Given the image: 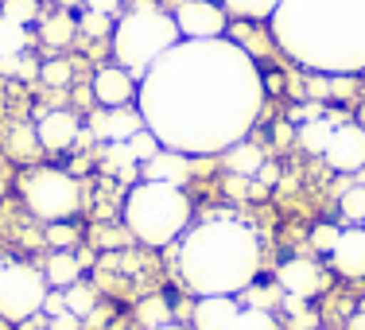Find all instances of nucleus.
<instances>
[{"instance_id":"16","label":"nucleus","mask_w":365,"mask_h":330,"mask_svg":"<svg viewBox=\"0 0 365 330\" xmlns=\"http://www.w3.org/2000/svg\"><path fill=\"white\" fill-rule=\"evenodd\" d=\"M78 36V20L71 16V8H51V12H39L36 20V43H43V47L51 51H63L71 47Z\"/></svg>"},{"instance_id":"3","label":"nucleus","mask_w":365,"mask_h":330,"mask_svg":"<svg viewBox=\"0 0 365 330\" xmlns=\"http://www.w3.org/2000/svg\"><path fill=\"white\" fill-rule=\"evenodd\" d=\"M260 272V241L237 218H206L179 237L175 276L190 295H241Z\"/></svg>"},{"instance_id":"12","label":"nucleus","mask_w":365,"mask_h":330,"mask_svg":"<svg viewBox=\"0 0 365 330\" xmlns=\"http://www.w3.org/2000/svg\"><path fill=\"white\" fill-rule=\"evenodd\" d=\"M78 136H82V120H78L71 109H51L36 120V140H39L43 152H55V155L71 152L78 144Z\"/></svg>"},{"instance_id":"11","label":"nucleus","mask_w":365,"mask_h":330,"mask_svg":"<svg viewBox=\"0 0 365 330\" xmlns=\"http://www.w3.org/2000/svg\"><path fill=\"white\" fill-rule=\"evenodd\" d=\"M323 160L334 171H342V175H358V171L365 167V128L342 120V125L334 128V136H330Z\"/></svg>"},{"instance_id":"9","label":"nucleus","mask_w":365,"mask_h":330,"mask_svg":"<svg viewBox=\"0 0 365 330\" xmlns=\"http://www.w3.org/2000/svg\"><path fill=\"white\" fill-rule=\"evenodd\" d=\"M175 28L179 39H222L230 31V12L218 4V0H179L175 4Z\"/></svg>"},{"instance_id":"18","label":"nucleus","mask_w":365,"mask_h":330,"mask_svg":"<svg viewBox=\"0 0 365 330\" xmlns=\"http://www.w3.org/2000/svg\"><path fill=\"white\" fill-rule=\"evenodd\" d=\"M140 179H155V183H179L187 179V155L171 152V148H160L148 163H140Z\"/></svg>"},{"instance_id":"30","label":"nucleus","mask_w":365,"mask_h":330,"mask_svg":"<svg viewBox=\"0 0 365 330\" xmlns=\"http://www.w3.org/2000/svg\"><path fill=\"white\" fill-rule=\"evenodd\" d=\"M125 144H128V152L136 155V163H148V160H152V155H155V152H160V148H163V144L155 140L152 133H148V128H140V133H133V136H128Z\"/></svg>"},{"instance_id":"10","label":"nucleus","mask_w":365,"mask_h":330,"mask_svg":"<svg viewBox=\"0 0 365 330\" xmlns=\"http://www.w3.org/2000/svg\"><path fill=\"white\" fill-rule=\"evenodd\" d=\"M93 101H98L101 109H128L136 98H140V82H136V74H128L125 66L109 63L101 66L98 74H93Z\"/></svg>"},{"instance_id":"14","label":"nucleus","mask_w":365,"mask_h":330,"mask_svg":"<svg viewBox=\"0 0 365 330\" xmlns=\"http://www.w3.org/2000/svg\"><path fill=\"white\" fill-rule=\"evenodd\" d=\"M330 268L338 276H350V280H361L365 276V225H346L338 245L330 249Z\"/></svg>"},{"instance_id":"8","label":"nucleus","mask_w":365,"mask_h":330,"mask_svg":"<svg viewBox=\"0 0 365 330\" xmlns=\"http://www.w3.org/2000/svg\"><path fill=\"white\" fill-rule=\"evenodd\" d=\"M31 47H36V28L0 12V74H8V78L39 74V63L31 55Z\"/></svg>"},{"instance_id":"19","label":"nucleus","mask_w":365,"mask_h":330,"mask_svg":"<svg viewBox=\"0 0 365 330\" xmlns=\"http://www.w3.org/2000/svg\"><path fill=\"white\" fill-rule=\"evenodd\" d=\"M338 125H342V117H338V113H319V117H311V120H303V125H299V144L307 148V152L323 155Z\"/></svg>"},{"instance_id":"27","label":"nucleus","mask_w":365,"mask_h":330,"mask_svg":"<svg viewBox=\"0 0 365 330\" xmlns=\"http://www.w3.org/2000/svg\"><path fill=\"white\" fill-rule=\"evenodd\" d=\"M113 24H117V20H109V16H101V12H90V8H82V12H78V31H82V36H90V39L113 36Z\"/></svg>"},{"instance_id":"5","label":"nucleus","mask_w":365,"mask_h":330,"mask_svg":"<svg viewBox=\"0 0 365 330\" xmlns=\"http://www.w3.org/2000/svg\"><path fill=\"white\" fill-rule=\"evenodd\" d=\"M125 225L136 241L152 249L175 245L190 230V198L179 183H155L140 179L125 195Z\"/></svg>"},{"instance_id":"2","label":"nucleus","mask_w":365,"mask_h":330,"mask_svg":"<svg viewBox=\"0 0 365 330\" xmlns=\"http://www.w3.org/2000/svg\"><path fill=\"white\" fill-rule=\"evenodd\" d=\"M272 39L307 71L358 74L365 71V0H280Z\"/></svg>"},{"instance_id":"20","label":"nucleus","mask_w":365,"mask_h":330,"mask_svg":"<svg viewBox=\"0 0 365 330\" xmlns=\"http://www.w3.org/2000/svg\"><path fill=\"white\" fill-rule=\"evenodd\" d=\"M225 163H230V171L233 175H245V179H257V171L264 167V152H260L257 144H249V140H237L233 148H225Z\"/></svg>"},{"instance_id":"28","label":"nucleus","mask_w":365,"mask_h":330,"mask_svg":"<svg viewBox=\"0 0 365 330\" xmlns=\"http://www.w3.org/2000/svg\"><path fill=\"white\" fill-rule=\"evenodd\" d=\"M63 307L71 311L74 319H86L93 311V292L86 288V284H71V288L63 292Z\"/></svg>"},{"instance_id":"38","label":"nucleus","mask_w":365,"mask_h":330,"mask_svg":"<svg viewBox=\"0 0 365 330\" xmlns=\"http://www.w3.org/2000/svg\"><path fill=\"white\" fill-rule=\"evenodd\" d=\"M358 179H361V183H365V167H361V171H358Z\"/></svg>"},{"instance_id":"17","label":"nucleus","mask_w":365,"mask_h":330,"mask_svg":"<svg viewBox=\"0 0 365 330\" xmlns=\"http://www.w3.org/2000/svg\"><path fill=\"white\" fill-rule=\"evenodd\" d=\"M237 311V295H202L195 307V330H230Z\"/></svg>"},{"instance_id":"4","label":"nucleus","mask_w":365,"mask_h":330,"mask_svg":"<svg viewBox=\"0 0 365 330\" xmlns=\"http://www.w3.org/2000/svg\"><path fill=\"white\" fill-rule=\"evenodd\" d=\"M109 39H113L117 66H125L128 74L144 78L179 43V28H175V16L163 12L155 0H136L128 12L117 16Z\"/></svg>"},{"instance_id":"21","label":"nucleus","mask_w":365,"mask_h":330,"mask_svg":"<svg viewBox=\"0 0 365 330\" xmlns=\"http://www.w3.org/2000/svg\"><path fill=\"white\" fill-rule=\"evenodd\" d=\"M43 276H47L51 288H71V284H78V276H82V264H78L74 253H66V249H63V253H55L47 260V272H43Z\"/></svg>"},{"instance_id":"24","label":"nucleus","mask_w":365,"mask_h":330,"mask_svg":"<svg viewBox=\"0 0 365 330\" xmlns=\"http://www.w3.org/2000/svg\"><path fill=\"white\" fill-rule=\"evenodd\" d=\"M106 167L120 179L140 175V163H136V155L128 152V144H106Z\"/></svg>"},{"instance_id":"35","label":"nucleus","mask_w":365,"mask_h":330,"mask_svg":"<svg viewBox=\"0 0 365 330\" xmlns=\"http://www.w3.org/2000/svg\"><path fill=\"white\" fill-rule=\"evenodd\" d=\"M58 8H82V0H55Z\"/></svg>"},{"instance_id":"36","label":"nucleus","mask_w":365,"mask_h":330,"mask_svg":"<svg viewBox=\"0 0 365 330\" xmlns=\"http://www.w3.org/2000/svg\"><path fill=\"white\" fill-rule=\"evenodd\" d=\"M350 330H365V315H354V323H350Z\"/></svg>"},{"instance_id":"6","label":"nucleus","mask_w":365,"mask_h":330,"mask_svg":"<svg viewBox=\"0 0 365 330\" xmlns=\"http://www.w3.org/2000/svg\"><path fill=\"white\" fill-rule=\"evenodd\" d=\"M20 198L36 218L43 222H66L82 206V190H78L71 171L58 167H31L20 179Z\"/></svg>"},{"instance_id":"31","label":"nucleus","mask_w":365,"mask_h":330,"mask_svg":"<svg viewBox=\"0 0 365 330\" xmlns=\"http://www.w3.org/2000/svg\"><path fill=\"white\" fill-rule=\"evenodd\" d=\"M342 214H346V222H365V183L350 187L342 195Z\"/></svg>"},{"instance_id":"25","label":"nucleus","mask_w":365,"mask_h":330,"mask_svg":"<svg viewBox=\"0 0 365 330\" xmlns=\"http://www.w3.org/2000/svg\"><path fill=\"white\" fill-rule=\"evenodd\" d=\"M230 330H280L272 311H260V307H241L237 319L230 323Z\"/></svg>"},{"instance_id":"7","label":"nucleus","mask_w":365,"mask_h":330,"mask_svg":"<svg viewBox=\"0 0 365 330\" xmlns=\"http://www.w3.org/2000/svg\"><path fill=\"white\" fill-rule=\"evenodd\" d=\"M47 276L28 264H0V319L8 323H28L47 303Z\"/></svg>"},{"instance_id":"37","label":"nucleus","mask_w":365,"mask_h":330,"mask_svg":"<svg viewBox=\"0 0 365 330\" xmlns=\"http://www.w3.org/2000/svg\"><path fill=\"white\" fill-rule=\"evenodd\" d=\"M155 330H182L179 323H163V326H155Z\"/></svg>"},{"instance_id":"29","label":"nucleus","mask_w":365,"mask_h":330,"mask_svg":"<svg viewBox=\"0 0 365 330\" xmlns=\"http://www.w3.org/2000/svg\"><path fill=\"white\" fill-rule=\"evenodd\" d=\"M0 12L4 16H12V20H20V24H31L36 28V20H39V0H0Z\"/></svg>"},{"instance_id":"34","label":"nucleus","mask_w":365,"mask_h":330,"mask_svg":"<svg viewBox=\"0 0 365 330\" xmlns=\"http://www.w3.org/2000/svg\"><path fill=\"white\" fill-rule=\"evenodd\" d=\"M47 237H51V245H71V241H74V233L71 230H66V225H51V233H47Z\"/></svg>"},{"instance_id":"22","label":"nucleus","mask_w":365,"mask_h":330,"mask_svg":"<svg viewBox=\"0 0 365 330\" xmlns=\"http://www.w3.org/2000/svg\"><path fill=\"white\" fill-rule=\"evenodd\" d=\"M218 4L230 16H241V20H272L280 0H218Z\"/></svg>"},{"instance_id":"26","label":"nucleus","mask_w":365,"mask_h":330,"mask_svg":"<svg viewBox=\"0 0 365 330\" xmlns=\"http://www.w3.org/2000/svg\"><path fill=\"white\" fill-rule=\"evenodd\" d=\"M136 319H140L148 330L171 323V307H168V299H163V295H152V299H144L140 307H136Z\"/></svg>"},{"instance_id":"23","label":"nucleus","mask_w":365,"mask_h":330,"mask_svg":"<svg viewBox=\"0 0 365 330\" xmlns=\"http://www.w3.org/2000/svg\"><path fill=\"white\" fill-rule=\"evenodd\" d=\"M39 82L43 86H51V90H66V86L74 82V66H71V58H43L39 63Z\"/></svg>"},{"instance_id":"13","label":"nucleus","mask_w":365,"mask_h":330,"mask_svg":"<svg viewBox=\"0 0 365 330\" xmlns=\"http://www.w3.org/2000/svg\"><path fill=\"white\" fill-rule=\"evenodd\" d=\"M276 284H280V292L288 295V299H311V295L323 292V272H319L315 260L307 257H295V260H284L280 272H276Z\"/></svg>"},{"instance_id":"32","label":"nucleus","mask_w":365,"mask_h":330,"mask_svg":"<svg viewBox=\"0 0 365 330\" xmlns=\"http://www.w3.org/2000/svg\"><path fill=\"white\" fill-rule=\"evenodd\" d=\"M338 237H342V225L323 222V225H315V233H311V245H315L319 253H327V257H330V249L338 245Z\"/></svg>"},{"instance_id":"15","label":"nucleus","mask_w":365,"mask_h":330,"mask_svg":"<svg viewBox=\"0 0 365 330\" xmlns=\"http://www.w3.org/2000/svg\"><path fill=\"white\" fill-rule=\"evenodd\" d=\"M144 128V117L140 109H106L98 113V117L90 120V133L98 136V140L106 144H125L133 133H140Z\"/></svg>"},{"instance_id":"1","label":"nucleus","mask_w":365,"mask_h":330,"mask_svg":"<svg viewBox=\"0 0 365 330\" xmlns=\"http://www.w3.org/2000/svg\"><path fill=\"white\" fill-rule=\"evenodd\" d=\"M144 128L182 155L225 152L257 125L264 78L253 55L230 39H182L140 78Z\"/></svg>"},{"instance_id":"33","label":"nucleus","mask_w":365,"mask_h":330,"mask_svg":"<svg viewBox=\"0 0 365 330\" xmlns=\"http://www.w3.org/2000/svg\"><path fill=\"white\" fill-rule=\"evenodd\" d=\"M82 8H90V12H101V16H120V8H125V0H82Z\"/></svg>"}]
</instances>
